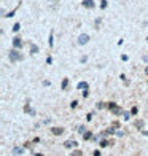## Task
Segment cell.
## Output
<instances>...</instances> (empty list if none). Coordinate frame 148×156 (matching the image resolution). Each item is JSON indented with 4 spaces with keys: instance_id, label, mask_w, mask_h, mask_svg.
<instances>
[{
    "instance_id": "1",
    "label": "cell",
    "mask_w": 148,
    "mask_h": 156,
    "mask_svg": "<svg viewBox=\"0 0 148 156\" xmlns=\"http://www.w3.org/2000/svg\"><path fill=\"white\" fill-rule=\"evenodd\" d=\"M8 59H10V62H18V61L23 59V56H21V53L16 48H13V49L8 51Z\"/></svg>"
},
{
    "instance_id": "2",
    "label": "cell",
    "mask_w": 148,
    "mask_h": 156,
    "mask_svg": "<svg viewBox=\"0 0 148 156\" xmlns=\"http://www.w3.org/2000/svg\"><path fill=\"white\" fill-rule=\"evenodd\" d=\"M107 107H108V110H110L113 115H123V108H121V107H118L115 102H108V104H107Z\"/></svg>"
},
{
    "instance_id": "3",
    "label": "cell",
    "mask_w": 148,
    "mask_h": 156,
    "mask_svg": "<svg viewBox=\"0 0 148 156\" xmlns=\"http://www.w3.org/2000/svg\"><path fill=\"white\" fill-rule=\"evenodd\" d=\"M88 42H89V35H88V34H81V35L78 37V43H80V45H86Z\"/></svg>"
},
{
    "instance_id": "4",
    "label": "cell",
    "mask_w": 148,
    "mask_h": 156,
    "mask_svg": "<svg viewBox=\"0 0 148 156\" xmlns=\"http://www.w3.org/2000/svg\"><path fill=\"white\" fill-rule=\"evenodd\" d=\"M13 46H14L16 49H21V48H23V40H21L19 37H14V38H13Z\"/></svg>"
},
{
    "instance_id": "5",
    "label": "cell",
    "mask_w": 148,
    "mask_h": 156,
    "mask_svg": "<svg viewBox=\"0 0 148 156\" xmlns=\"http://www.w3.org/2000/svg\"><path fill=\"white\" fill-rule=\"evenodd\" d=\"M81 5L84 7V8H94L96 7V3H94V0H83V2H81Z\"/></svg>"
},
{
    "instance_id": "6",
    "label": "cell",
    "mask_w": 148,
    "mask_h": 156,
    "mask_svg": "<svg viewBox=\"0 0 148 156\" xmlns=\"http://www.w3.org/2000/svg\"><path fill=\"white\" fill-rule=\"evenodd\" d=\"M24 112H26V113H29L30 116H35V115H37V113H35V110H34V108H30V105H29V104H26V105H24Z\"/></svg>"
},
{
    "instance_id": "7",
    "label": "cell",
    "mask_w": 148,
    "mask_h": 156,
    "mask_svg": "<svg viewBox=\"0 0 148 156\" xmlns=\"http://www.w3.org/2000/svg\"><path fill=\"white\" fill-rule=\"evenodd\" d=\"M78 145V142H75V140H67V142H64V147L65 148H75Z\"/></svg>"
},
{
    "instance_id": "8",
    "label": "cell",
    "mask_w": 148,
    "mask_h": 156,
    "mask_svg": "<svg viewBox=\"0 0 148 156\" xmlns=\"http://www.w3.org/2000/svg\"><path fill=\"white\" fill-rule=\"evenodd\" d=\"M51 132H53L54 135H61V134H64V127H53Z\"/></svg>"
},
{
    "instance_id": "9",
    "label": "cell",
    "mask_w": 148,
    "mask_h": 156,
    "mask_svg": "<svg viewBox=\"0 0 148 156\" xmlns=\"http://www.w3.org/2000/svg\"><path fill=\"white\" fill-rule=\"evenodd\" d=\"M112 147L113 145V140H108V139H103V140H100V147Z\"/></svg>"
},
{
    "instance_id": "10",
    "label": "cell",
    "mask_w": 148,
    "mask_h": 156,
    "mask_svg": "<svg viewBox=\"0 0 148 156\" xmlns=\"http://www.w3.org/2000/svg\"><path fill=\"white\" fill-rule=\"evenodd\" d=\"M24 153V148L23 147H14L13 148V154H23Z\"/></svg>"
},
{
    "instance_id": "11",
    "label": "cell",
    "mask_w": 148,
    "mask_h": 156,
    "mask_svg": "<svg viewBox=\"0 0 148 156\" xmlns=\"http://www.w3.org/2000/svg\"><path fill=\"white\" fill-rule=\"evenodd\" d=\"M88 88H89V85L86 81H80L78 83V89H88Z\"/></svg>"
},
{
    "instance_id": "12",
    "label": "cell",
    "mask_w": 148,
    "mask_h": 156,
    "mask_svg": "<svg viewBox=\"0 0 148 156\" xmlns=\"http://www.w3.org/2000/svg\"><path fill=\"white\" fill-rule=\"evenodd\" d=\"M83 139H84V140H89V139H92V134H91V131H86V132H84V134H83Z\"/></svg>"
},
{
    "instance_id": "13",
    "label": "cell",
    "mask_w": 148,
    "mask_h": 156,
    "mask_svg": "<svg viewBox=\"0 0 148 156\" xmlns=\"http://www.w3.org/2000/svg\"><path fill=\"white\" fill-rule=\"evenodd\" d=\"M143 126H145V123H143L142 120H137V121H135V127H137V129H143Z\"/></svg>"
},
{
    "instance_id": "14",
    "label": "cell",
    "mask_w": 148,
    "mask_h": 156,
    "mask_svg": "<svg viewBox=\"0 0 148 156\" xmlns=\"http://www.w3.org/2000/svg\"><path fill=\"white\" fill-rule=\"evenodd\" d=\"M67 86H69V78H64V80H62L61 88H62V89H67Z\"/></svg>"
},
{
    "instance_id": "15",
    "label": "cell",
    "mask_w": 148,
    "mask_h": 156,
    "mask_svg": "<svg viewBox=\"0 0 148 156\" xmlns=\"http://www.w3.org/2000/svg\"><path fill=\"white\" fill-rule=\"evenodd\" d=\"M30 53H32V54H37V53H38V46L32 43V45H30Z\"/></svg>"
},
{
    "instance_id": "16",
    "label": "cell",
    "mask_w": 148,
    "mask_h": 156,
    "mask_svg": "<svg viewBox=\"0 0 148 156\" xmlns=\"http://www.w3.org/2000/svg\"><path fill=\"white\" fill-rule=\"evenodd\" d=\"M70 156H83V153L80 151V150H75V151H72V154Z\"/></svg>"
},
{
    "instance_id": "17",
    "label": "cell",
    "mask_w": 148,
    "mask_h": 156,
    "mask_svg": "<svg viewBox=\"0 0 148 156\" xmlns=\"http://www.w3.org/2000/svg\"><path fill=\"white\" fill-rule=\"evenodd\" d=\"M100 8H102V10L107 8V0H100Z\"/></svg>"
},
{
    "instance_id": "18",
    "label": "cell",
    "mask_w": 148,
    "mask_h": 156,
    "mask_svg": "<svg viewBox=\"0 0 148 156\" xmlns=\"http://www.w3.org/2000/svg\"><path fill=\"white\" fill-rule=\"evenodd\" d=\"M19 27H21V24H19V23H16V24L13 26V30H14V32H18V30H19Z\"/></svg>"
},
{
    "instance_id": "19",
    "label": "cell",
    "mask_w": 148,
    "mask_h": 156,
    "mask_svg": "<svg viewBox=\"0 0 148 156\" xmlns=\"http://www.w3.org/2000/svg\"><path fill=\"white\" fill-rule=\"evenodd\" d=\"M123 116H124V120H126V121H128V120L131 118V115H129L128 112H124V113H123Z\"/></svg>"
},
{
    "instance_id": "20",
    "label": "cell",
    "mask_w": 148,
    "mask_h": 156,
    "mask_svg": "<svg viewBox=\"0 0 148 156\" xmlns=\"http://www.w3.org/2000/svg\"><path fill=\"white\" fill-rule=\"evenodd\" d=\"M54 45V40H53V32L50 34V46H53Z\"/></svg>"
},
{
    "instance_id": "21",
    "label": "cell",
    "mask_w": 148,
    "mask_h": 156,
    "mask_svg": "<svg viewBox=\"0 0 148 156\" xmlns=\"http://www.w3.org/2000/svg\"><path fill=\"white\" fill-rule=\"evenodd\" d=\"M86 61H88V57H86V56H83V57H80V62H83V64H84V62H86Z\"/></svg>"
},
{
    "instance_id": "22",
    "label": "cell",
    "mask_w": 148,
    "mask_h": 156,
    "mask_svg": "<svg viewBox=\"0 0 148 156\" xmlns=\"http://www.w3.org/2000/svg\"><path fill=\"white\" fill-rule=\"evenodd\" d=\"M78 132H80V134H84V126H80V127H78Z\"/></svg>"
},
{
    "instance_id": "23",
    "label": "cell",
    "mask_w": 148,
    "mask_h": 156,
    "mask_svg": "<svg viewBox=\"0 0 148 156\" xmlns=\"http://www.w3.org/2000/svg\"><path fill=\"white\" fill-rule=\"evenodd\" d=\"M14 13H16V10H13V11H10V13H8L7 16H8V18H11V16H14Z\"/></svg>"
},
{
    "instance_id": "24",
    "label": "cell",
    "mask_w": 148,
    "mask_h": 156,
    "mask_svg": "<svg viewBox=\"0 0 148 156\" xmlns=\"http://www.w3.org/2000/svg\"><path fill=\"white\" fill-rule=\"evenodd\" d=\"M76 105H78V102H76V101H73V102H72V104H70V107H72V108H75V107H76Z\"/></svg>"
},
{
    "instance_id": "25",
    "label": "cell",
    "mask_w": 148,
    "mask_h": 156,
    "mask_svg": "<svg viewBox=\"0 0 148 156\" xmlns=\"http://www.w3.org/2000/svg\"><path fill=\"white\" fill-rule=\"evenodd\" d=\"M103 107H105V104H103V102H99V104H97V108H103Z\"/></svg>"
},
{
    "instance_id": "26",
    "label": "cell",
    "mask_w": 148,
    "mask_h": 156,
    "mask_svg": "<svg viewBox=\"0 0 148 156\" xmlns=\"http://www.w3.org/2000/svg\"><path fill=\"white\" fill-rule=\"evenodd\" d=\"M137 112H139V110H137V107H134V108L131 110V113H132V115H137Z\"/></svg>"
},
{
    "instance_id": "27",
    "label": "cell",
    "mask_w": 148,
    "mask_h": 156,
    "mask_svg": "<svg viewBox=\"0 0 148 156\" xmlns=\"http://www.w3.org/2000/svg\"><path fill=\"white\" fill-rule=\"evenodd\" d=\"M94 24H96V29H97V26L100 24V18H99V19H96V21H94Z\"/></svg>"
},
{
    "instance_id": "28",
    "label": "cell",
    "mask_w": 148,
    "mask_h": 156,
    "mask_svg": "<svg viewBox=\"0 0 148 156\" xmlns=\"http://www.w3.org/2000/svg\"><path fill=\"white\" fill-rule=\"evenodd\" d=\"M88 94H89V92H88V89H84V91H83V97H88Z\"/></svg>"
},
{
    "instance_id": "29",
    "label": "cell",
    "mask_w": 148,
    "mask_h": 156,
    "mask_svg": "<svg viewBox=\"0 0 148 156\" xmlns=\"http://www.w3.org/2000/svg\"><path fill=\"white\" fill-rule=\"evenodd\" d=\"M92 154H94V156H100V151H99V150H96V151H94Z\"/></svg>"
},
{
    "instance_id": "30",
    "label": "cell",
    "mask_w": 148,
    "mask_h": 156,
    "mask_svg": "<svg viewBox=\"0 0 148 156\" xmlns=\"http://www.w3.org/2000/svg\"><path fill=\"white\" fill-rule=\"evenodd\" d=\"M142 59H143L145 62H148V56H143V57H142Z\"/></svg>"
},
{
    "instance_id": "31",
    "label": "cell",
    "mask_w": 148,
    "mask_h": 156,
    "mask_svg": "<svg viewBox=\"0 0 148 156\" xmlns=\"http://www.w3.org/2000/svg\"><path fill=\"white\" fill-rule=\"evenodd\" d=\"M145 75H146V76H148V65H146V67H145Z\"/></svg>"
},
{
    "instance_id": "32",
    "label": "cell",
    "mask_w": 148,
    "mask_h": 156,
    "mask_svg": "<svg viewBox=\"0 0 148 156\" xmlns=\"http://www.w3.org/2000/svg\"><path fill=\"white\" fill-rule=\"evenodd\" d=\"M48 2H59V0H48Z\"/></svg>"
},
{
    "instance_id": "33",
    "label": "cell",
    "mask_w": 148,
    "mask_h": 156,
    "mask_svg": "<svg viewBox=\"0 0 148 156\" xmlns=\"http://www.w3.org/2000/svg\"><path fill=\"white\" fill-rule=\"evenodd\" d=\"M146 40H148V37H146Z\"/></svg>"
}]
</instances>
